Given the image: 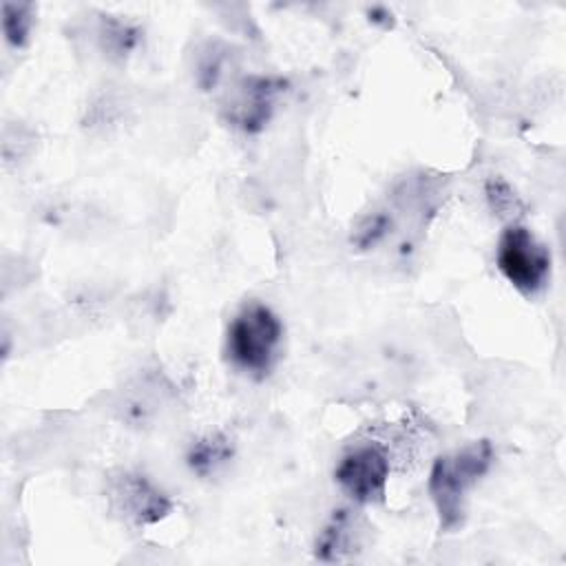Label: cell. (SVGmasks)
Masks as SVG:
<instances>
[{
  "mask_svg": "<svg viewBox=\"0 0 566 566\" xmlns=\"http://www.w3.org/2000/svg\"><path fill=\"white\" fill-rule=\"evenodd\" d=\"M356 546H358L356 524H354L349 511H338V513H334L332 522L323 528V533L316 542V557L325 559V562H340Z\"/></svg>",
  "mask_w": 566,
  "mask_h": 566,
  "instance_id": "7",
  "label": "cell"
},
{
  "mask_svg": "<svg viewBox=\"0 0 566 566\" xmlns=\"http://www.w3.org/2000/svg\"><path fill=\"white\" fill-rule=\"evenodd\" d=\"M493 449L489 440L473 442L462 451L440 455L429 473V495L444 528H455L464 515L467 491L489 471Z\"/></svg>",
  "mask_w": 566,
  "mask_h": 566,
  "instance_id": "1",
  "label": "cell"
},
{
  "mask_svg": "<svg viewBox=\"0 0 566 566\" xmlns=\"http://www.w3.org/2000/svg\"><path fill=\"white\" fill-rule=\"evenodd\" d=\"M31 24H33V7L31 4H15V2L2 4V31L11 46L20 49L29 42Z\"/></svg>",
  "mask_w": 566,
  "mask_h": 566,
  "instance_id": "9",
  "label": "cell"
},
{
  "mask_svg": "<svg viewBox=\"0 0 566 566\" xmlns=\"http://www.w3.org/2000/svg\"><path fill=\"white\" fill-rule=\"evenodd\" d=\"M283 338L279 316L263 303H248L228 325L226 349L234 367L263 378L274 360Z\"/></svg>",
  "mask_w": 566,
  "mask_h": 566,
  "instance_id": "2",
  "label": "cell"
},
{
  "mask_svg": "<svg viewBox=\"0 0 566 566\" xmlns=\"http://www.w3.org/2000/svg\"><path fill=\"white\" fill-rule=\"evenodd\" d=\"M486 195L491 199L493 210H497V212H506V210H511L515 206V197H513L511 188L504 181L491 179L489 186H486Z\"/></svg>",
  "mask_w": 566,
  "mask_h": 566,
  "instance_id": "11",
  "label": "cell"
},
{
  "mask_svg": "<svg viewBox=\"0 0 566 566\" xmlns=\"http://www.w3.org/2000/svg\"><path fill=\"white\" fill-rule=\"evenodd\" d=\"M108 500L115 513L135 524H155L168 515L172 502L139 473H122L111 480Z\"/></svg>",
  "mask_w": 566,
  "mask_h": 566,
  "instance_id": "5",
  "label": "cell"
},
{
  "mask_svg": "<svg viewBox=\"0 0 566 566\" xmlns=\"http://www.w3.org/2000/svg\"><path fill=\"white\" fill-rule=\"evenodd\" d=\"M495 263L502 276L524 296H535L544 290L551 276V252L535 234L517 223H511L495 250Z\"/></svg>",
  "mask_w": 566,
  "mask_h": 566,
  "instance_id": "3",
  "label": "cell"
},
{
  "mask_svg": "<svg viewBox=\"0 0 566 566\" xmlns=\"http://www.w3.org/2000/svg\"><path fill=\"white\" fill-rule=\"evenodd\" d=\"M283 86L285 82L274 77H263V75L243 77L234 86V91L230 93L223 106L228 122L245 133L261 130L268 124L272 115L274 97Z\"/></svg>",
  "mask_w": 566,
  "mask_h": 566,
  "instance_id": "6",
  "label": "cell"
},
{
  "mask_svg": "<svg viewBox=\"0 0 566 566\" xmlns=\"http://www.w3.org/2000/svg\"><path fill=\"white\" fill-rule=\"evenodd\" d=\"M230 458H232V442L223 433L199 438L197 442H192L186 455L188 467L201 478L221 469Z\"/></svg>",
  "mask_w": 566,
  "mask_h": 566,
  "instance_id": "8",
  "label": "cell"
},
{
  "mask_svg": "<svg viewBox=\"0 0 566 566\" xmlns=\"http://www.w3.org/2000/svg\"><path fill=\"white\" fill-rule=\"evenodd\" d=\"M334 478L338 486L360 504L378 502L385 495L389 480V458L378 444H363L345 453Z\"/></svg>",
  "mask_w": 566,
  "mask_h": 566,
  "instance_id": "4",
  "label": "cell"
},
{
  "mask_svg": "<svg viewBox=\"0 0 566 566\" xmlns=\"http://www.w3.org/2000/svg\"><path fill=\"white\" fill-rule=\"evenodd\" d=\"M137 29L122 22H111L104 31V46L115 55H126L137 44Z\"/></svg>",
  "mask_w": 566,
  "mask_h": 566,
  "instance_id": "10",
  "label": "cell"
}]
</instances>
